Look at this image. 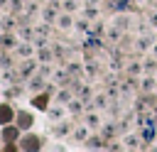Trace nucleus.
<instances>
[{"label":"nucleus","instance_id":"f257e3e1","mask_svg":"<svg viewBox=\"0 0 157 152\" xmlns=\"http://www.w3.org/2000/svg\"><path fill=\"white\" fill-rule=\"evenodd\" d=\"M10 118H12V113H10V108H7V105H2V108H0V123H7Z\"/></svg>","mask_w":157,"mask_h":152},{"label":"nucleus","instance_id":"f03ea898","mask_svg":"<svg viewBox=\"0 0 157 152\" xmlns=\"http://www.w3.org/2000/svg\"><path fill=\"white\" fill-rule=\"evenodd\" d=\"M29 123H32V120H29V115H27V113H22V115H20V120H17V125H22V127H29Z\"/></svg>","mask_w":157,"mask_h":152},{"label":"nucleus","instance_id":"7ed1b4c3","mask_svg":"<svg viewBox=\"0 0 157 152\" xmlns=\"http://www.w3.org/2000/svg\"><path fill=\"white\" fill-rule=\"evenodd\" d=\"M34 105H37V108H47V98H44V96H37V98H34Z\"/></svg>","mask_w":157,"mask_h":152},{"label":"nucleus","instance_id":"20e7f679","mask_svg":"<svg viewBox=\"0 0 157 152\" xmlns=\"http://www.w3.org/2000/svg\"><path fill=\"white\" fill-rule=\"evenodd\" d=\"M37 145V137H27V142H25V147H34Z\"/></svg>","mask_w":157,"mask_h":152}]
</instances>
